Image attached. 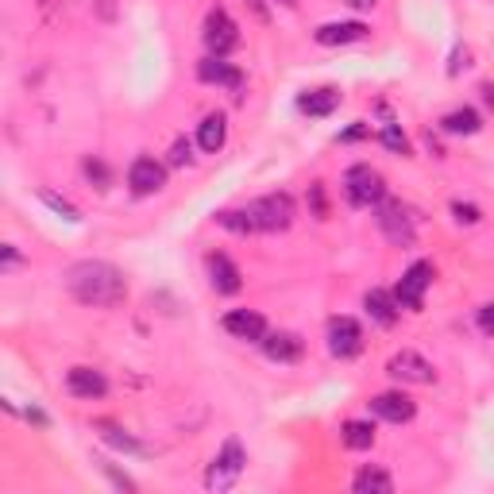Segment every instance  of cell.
<instances>
[{
	"label": "cell",
	"mask_w": 494,
	"mask_h": 494,
	"mask_svg": "<svg viewBox=\"0 0 494 494\" xmlns=\"http://www.w3.org/2000/svg\"><path fill=\"white\" fill-rule=\"evenodd\" d=\"M97 429H100V437H105L112 448H124V452H143V444H139L136 437H128L120 425H109V421H100Z\"/></svg>",
	"instance_id": "obj_25"
},
{
	"label": "cell",
	"mask_w": 494,
	"mask_h": 494,
	"mask_svg": "<svg viewBox=\"0 0 494 494\" xmlns=\"http://www.w3.org/2000/svg\"><path fill=\"white\" fill-rule=\"evenodd\" d=\"M201 39H205V47H209L213 58H228L240 47V27L224 8H213L205 16V32H201Z\"/></svg>",
	"instance_id": "obj_6"
},
{
	"label": "cell",
	"mask_w": 494,
	"mask_h": 494,
	"mask_svg": "<svg viewBox=\"0 0 494 494\" xmlns=\"http://www.w3.org/2000/svg\"><path fill=\"white\" fill-rule=\"evenodd\" d=\"M363 309H367V317L375 325H383V328H390L398 321V313H402V305H398V298L390 294V290H367V294H363Z\"/></svg>",
	"instance_id": "obj_16"
},
{
	"label": "cell",
	"mask_w": 494,
	"mask_h": 494,
	"mask_svg": "<svg viewBox=\"0 0 494 494\" xmlns=\"http://www.w3.org/2000/svg\"><path fill=\"white\" fill-rule=\"evenodd\" d=\"M375 221H379L383 236L394 247H413L417 228H413V216H410V209H405L402 201H386L383 197L379 205H375Z\"/></svg>",
	"instance_id": "obj_5"
},
{
	"label": "cell",
	"mask_w": 494,
	"mask_h": 494,
	"mask_svg": "<svg viewBox=\"0 0 494 494\" xmlns=\"http://www.w3.org/2000/svg\"><path fill=\"white\" fill-rule=\"evenodd\" d=\"M24 417L32 421V425H47V413H43V410H35V405H32V410H27Z\"/></svg>",
	"instance_id": "obj_35"
},
{
	"label": "cell",
	"mask_w": 494,
	"mask_h": 494,
	"mask_svg": "<svg viewBox=\"0 0 494 494\" xmlns=\"http://www.w3.org/2000/svg\"><path fill=\"white\" fill-rule=\"evenodd\" d=\"M247 213H252L255 221V232H286L290 224H294V197L290 194H267L247 205Z\"/></svg>",
	"instance_id": "obj_4"
},
{
	"label": "cell",
	"mask_w": 494,
	"mask_h": 494,
	"mask_svg": "<svg viewBox=\"0 0 494 494\" xmlns=\"http://www.w3.org/2000/svg\"><path fill=\"white\" fill-rule=\"evenodd\" d=\"M371 35V27L367 24H359V20H344V24H321L313 32V39L321 43V47H347V43H359V39H367Z\"/></svg>",
	"instance_id": "obj_15"
},
{
	"label": "cell",
	"mask_w": 494,
	"mask_h": 494,
	"mask_svg": "<svg viewBox=\"0 0 494 494\" xmlns=\"http://www.w3.org/2000/svg\"><path fill=\"white\" fill-rule=\"evenodd\" d=\"M190 163H194L190 139H174V147H170V166H190Z\"/></svg>",
	"instance_id": "obj_29"
},
{
	"label": "cell",
	"mask_w": 494,
	"mask_h": 494,
	"mask_svg": "<svg viewBox=\"0 0 494 494\" xmlns=\"http://www.w3.org/2000/svg\"><path fill=\"white\" fill-rule=\"evenodd\" d=\"M441 128L448 136H475L479 128H483V120H479L475 109H452V112L441 116Z\"/></svg>",
	"instance_id": "obj_21"
},
{
	"label": "cell",
	"mask_w": 494,
	"mask_h": 494,
	"mask_svg": "<svg viewBox=\"0 0 494 494\" xmlns=\"http://www.w3.org/2000/svg\"><path fill=\"white\" fill-rule=\"evenodd\" d=\"M309 201H313V216H317V221H325V216H328V205H325V185H321V182L309 185Z\"/></svg>",
	"instance_id": "obj_32"
},
{
	"label": "cell",
	"mask_w": 494,
	"mask_h": 494,
	"mask_svg": "<svg viewBox=\"0 0 494 494\" xmlns=\"http://www.w3.org/2000/svg\"><path fill=\"white\" fill-rule=\"evenodd\" d=\"M209 282H213V290L216 294H240L243 290V274H240V267L232 263V259L224 255V252H213L209 255Z\"/></svg>",
	"instance_id": "obj_14"
},
{
	"label": "cell",
	"mask_w": 494,
	"mask_h": 494,
	"mask_svg": "<svg viewBox=\"0 0 494 494\" xmlns=\"http://www.w3.org/2000/svg\"><path fill=\"white\" fill-rule=\"evenodd\" d=\"M81 170H85V178H90L97 190H109V182H112V174H109V166L100 163V158H85L81 163Z\"/></svg>",
	"instance_id": "obj_27"
},
{
	"label": "cell",
	"mask_w": 494,
	"mask_h": 494,
	"mask_svg": "<svg viewBox=\"0 0 494 494\" xmlns=\"http://www.w3.org/2000/svg\"><path fill=\"white\" fill-rule=\"evenodd\" d=\"M367 136H371V124L359 120V124H352V128H344L337 139H340V143H359V139H367Z\"/></svg>",
	"instance_id": "obj_33"
},
{
	"label": "cell",
	"mask_w": 494,
	"mask_h": 494,
	"mask_svg": "<svg viewBox=\"0 0 494 494\" xmlns=\"http://www.w3.org/2000/svg\"><path fill=\"white\" fill-rule=\"evenodd\" d=\"M386 375L390 379H398V383H413V386H429V383H437V367L425 359V356H417V352H394L386 363Z\"/></svg>",
	"instance_id": "obj_8"
},
{
	"label": "cell",
	"mask_w": 494,
	"mask_h": 494,
	"mask_svg": "<svg viewBox=\"0 0 494 494\" xmlns=\"http://www.w3.org/2000/svg\"><path fill=\"white\" fill-rule=\"evenodd\" d=\"M475 321H479V332H483V337H490V340H494V301H487V305H479Z\"/></svg>",
	"instance_id": "obj_31"
},
{
	"label": "cell",
	"mask_w": 494,
	"mask_h": 494,
	"mask_svg": "<svg viewBox=\"0 0 494 494\" xmlns=\"http://www.w3.org/2000/svg\"><path fill=\"white\" fill-rule=\"evenodd\" d=\"M344 197L356 209H375L386 197V178L371 163H356L344 170Z\"/></svg>",
	"instance_id": "obj_2"
},
{
	"label": "cell",
	"mask_w": 494,
	"mask_h": 494,
	"mask_svg": "<svg viewBox=\"0 0 494 494\" xmlns=\"http://www.w3.org/2000/svg\"><path fill=\"white\" fill-rule=\"evenodd\" d=\"M216 224L228 228V232H236V236H252V232H255V221H252V213H247V209H221V213H216Z\"/></svg>",
	"instance_id": "obj_24"
},
{
	"label": "cell",
	"mask_w": 494,
	"mask_h": 494,
	"mask_svg": "<svg viewBox=\"0 0 494 494\" xmlns=\"http://www.w3.org/2000/svg\"><path fill=\"white\" fill-rule=\"evenodd\" d=\"M279 5H286V8H298V5H301V0H279Z\"/></svg>",
	"instance_id": "obj_38"
},
{
	"label": "cell",
	"mask_w": 494,
	"mask_h": 494,
	"mask_svg": "<svg viewBox=\"0 0 494 494\" xmlns=\"http://www.w3.org/2000/svg\"><path fill=\"white\" fill-rule=\"evenodd\" d=\"M16 263H20V252H16V247H12V243H5V271H12Z\"/></svg>",
	"instance_id": "obj_34"
},
{
	"label": "cell",
	"mask_w": 494,
	"mask_h": 494,
	"mask_svg": "<svg viewBox=\"0 0 494 494\" xmlns=\"http://www.w3.org/2000/svg\"><path fill=\"white\" fill-rule=\"evenodd\" d=\"M367 410H371L375 417L390 421V425H405V421H413L417 405H413L410 394H402V390H386V394H375V398L367 402Z\"/></svg>",
	"instance_id": "obj_11"
},
{
	"label": "cell",
	"mask_w": 494,
	"mask_h": 494,
	"mask_svg": "<svg viewBox=\"0 0 494 494\" xmlns=\"http://www.w3.org/2000/svg\"><path fill=\"white\" fill-rule=\"evenodd\" d=\"M347 8H359V12H367V8H375V0H344Z\"/></svg>",
	"instance_id": "obj_36"
},
{
	"label": "cell",
	"mask_w": 494,
	"mask_h": 494,
	"mask_svg": "<svg viewBox=\"0 0 494 494\" xmlns=\"http://www.w3.org/2000/svg\"><path fill=\"white\" fill-rule=\"evenodd\" d=\"M452 216L460 224H479V221H483V213H479L475 205H468V201H452Z\"/></svg>",
	"instance_id": "obj_30"
},
{
	"label": "cell",
	"mask_w": 494,
	"mask_h": 494,
	"mask_svg": "<svg viewBox=\"0 0 494 494\" xmlns=\"http://www.w3.org/2000/svg\"><path fill=\"white\" fill-rule=\"evenodd\" d=\"M263 352L274 363H298L305 356V340L298 337V332H267V337H263Z\"/></svg>",
	"instance_id": "obj_17"
},
{
	"label": "cell",
	"mask_w": 494,
	"mask_h": 494,
	"mask_svg": "<svg viewBox=\"0 0 494 494\" xmlns=\"http://www.w3.org/2000/svg\"><path fill=\"white\" fill-rule=\"evenodd\" d=\"M39 201H43V205H51L58 216H66V221H78V209L70 205L66 197H58V194H51V190H39Z\"/></svg>",
	"instance_id": "obj_28"
},
{
	"label": "cell",
	"mask_w": 494,
	"mask_h": 494,
	"mask_svg": "<svg viewBox=\"0 0 494 494\" xmlns=\"http://www.w3.org/2000/svg\"><path fill=\"white\" fill-rule=\"evenodd\" d=\"M340 441H344V448H352V452H363V448L375 444V425L371 421H344Z\"/></svg>",
	"instance_id": "obj_22"
},
{
	"label": "cell",
	"mask_w": 494,
	"mask_h": 494,
	"mask_svg": "<svg viewBox=\"0 0 494 494\" xmlns=\"http://www.w3.org/2000/svg\"><path fill=\"white\" fill-rule=\"evenodd\" d=\"M66 390L74 398L93 402V398H105L109 394V379L100 371H93V367H70L66 371Z\"/></svg>",
	"instance_id": "obj_13"
},
{
	"label": "cell",
	"mask_w": 494,
	"mask_h": 494,
	"mask_svg": "<svg viewBox=\"0 0 494 494\" xmlns=\"http://www.w3.org/2000/svg\"><path fill=\"white\" fill-rule=\"evenodd\" d=\"M340 100H344V93L337 90V85H321V90L301 93V97H298V109H301L305 116H332V112L340 109Z\"/></svg>",
	"instance_id": "obj_19"
},
{
	"label": "cell",
	"mask_w": 494,
	"mask_h": 494,
	"mask_svg": "<svg viewBox=\"0 0 494 494\" xmlns=\"http://www.w3.org/2000/svg\"><path fill=\"white\" fill-rule=\"evenodd\" d=\"M224 139H228V120H224V112H209L205 120L197 124V143H201V151L216 155V151L224 147Z\"/></svg>",
	"instance_id": "obj_20"
},
{
	"label": "cell",
	"mask_w": 494,
	"mask_h": 494,
	"mask_svg": "<svg viewBox=\"0 0 494 494\" xmlns=\"http://www.w3.org/2000/svg\"><path fill=\"white\" fill-rule=\"evenodd\" d=\"M247 468V452H243V444L232 437L224 441V448L216 452V460L209 463V475H205V487L209 490H228V487H236L240 483V475Z\"/></svg>",
	"instance_id": "obj_3"
},
{
	"label": "cell",
	"mask_w": 494,
	"mask_h": 494,
	"mask_svg": "<svg viewBox=\"0 0 494 494\" xmlns=\"http://www.w3.org/2000/svg\"><path fill=\"white\" fill-rule=\"evenodd\" d=\"M328 352L337 359H356L363 352V328L356 317H332L328 321Z\"/></svg>",
	"instance_id": "obj_9"
},
{
	"label": "cell",
	"mask_w": 494,
	"mask_h": 494,
	"mask_svg": "<svg viewBox=\"0 0 494 494\" xmlns=\"http://www.w3.org/2000/svg\"><path fill=\"white\" fill-rule=\"evenodd\" d=\"M432 279H437V267L432 263H413L410 271L402 274V282L394 286V298H398V305L402 309H410V313H421V305H425V290L432 286Z\"/></svg>",
	"instance_id": "obj_7"
},
{
	"label": "cell",
	"mask_w": 494,
	"mask_h": 494,
	"mask_svg": "<svg viewBox=\"0 0 494 494\" xmlns=\"http://www.w3.org/2000/svg\"><path fill=\"white\" fill-rule=\"evenodd\" d=\"M66 290L74 294V301L93 305V309H116L128 298V282L105 259H81L66 271Z\"/></svg>",
	"instance_id": "obj_1"
},
{
	"label": "cell",
	"mask_w": 494,
	"mask_h": 494,
	"mask_svg": "<svg viewBox=\"0 0 494 494\" xmlns=\"http://www.w3.org/2000/svg\"><path fill=\"white\" fill-rule=\"evenodd\" d=\"M379 139H383V147H390L394 155H410V139H405V132H402L398 124H383Z\"/></svg>",
	"instance_id": "obj_26"
},
{
	"label": "cell",
	"mask_w": 494,
	"mask_h": 494,
	"mask_svg": "<svg viewBox=\"0 0 494 494\" xmlns=\"http://www.w3.org/2000/svg\"><path fill=\"white\" fill-rule=\"evenodd\" d=\"M128 185H132L136 197H151L166 185V166L151 155H139L132 166H128Z\"/></svg>",
	"instance_id": "obj_10"
},
{
	"label": "cell",
	"mask_w": 494,
	"mask_h": 494,
	"mask_svg": "<svg viewBox=\"0 0 494 494\" xmlns=\"http://www.w3.org/2000/svg\"><path fill=\"white\" fill-rule=\"evenodd\" d=\"M224 332H232L236 340H255V344H263L267 337V321H263V313H255V309H232L224 313Z\"/></svg>",
	"instance_id": "obj_12"
},
{
	"label": "cell",
	"mask_w": 494,
	"mask_h": 494,
	"mask_svg": "<svg viewBox=\"0 0 494 494\" xmlns=\"http://www.w3.org/2000/svg\"><path fill=\"white\" fill-rule=\"evenodd\" d=\"M352 487L359 494H390L394 490V479H390L383 468H363L356 479H352Z\"/></svg>",
	"instance_id": "obj_23"
},
{
	"label": "cell",
	"mask_w": 494,
	"mask_h": 494,
	"mask_svg": "<svg viewBox=\"0 0 494 494\" xmlns=\"http://www.w3.org/2000/svg\"><path fill=\"white\" fill-rule=\"evenodd\" d=\"M197 78L209 81V85H224V90H240V85H243L240 66L224 62V58H213V54L205 58V62H197Z\"/></svg>",
	"instance_id": "obj_18"
},
{
	"label": "cell",
	"mask_w": 494,
	"mask_h": 494,
	"mask_svg": "<svg viewBox=\"0 0 494 494\" xmlns=\"http://www.w3.org/2000/svg\"><path fill=\"white\" fill-rule=\"evenodd\" d=\"M479 93H483V100H487V105H494V85H490V81H487V85H483V90H479Z\"/></svg>",
	"instance_id": "obj_37"
}]
</instances>
